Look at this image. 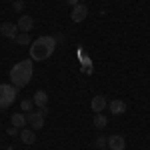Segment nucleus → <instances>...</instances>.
Listing matches in <instances>:
<instances>
[{"mask_svg": "<svg viewBox=\"0 0 150 150\" xmlns=\"http://www.w3.org/2000/svg\"><path fill=\"white\" fill-rule=\"evenodd\" d=\"M56 36H38L34 44L30 46V60H36V62L48 60L56 50Z\"/></svg>", "mask_w": 150, "mask_h": 150, "instance_id": "1", "label": "nucleus"}, {"mask_svg": "<svg viewBox=\"0 0 150 150\" xmlns=\"http://www.w3.org/2000/svg\"><path fill=\"white\" fill-rule=\"evenodd\" d=\"M34 60H22V62H16L10 70V82L16 88H22L28 82L32 80V74H34Z\"/></svg>", "mask_w": 150, "mask_h": 150, "instance_id": "2", "label": "nucleus"}, {"mask_svg": "<svg viewBox=\"0 0 150 150\" xmlns=\"http://www.w3.org/2000/svg\"><path fill=\"white\" fill-rule=\"evenodd\" d=\"M18 88L14 84H0V110L8 108L14 100H16Z\"/></svg>", "mask_w": 150, "mask_h": 150, "instance_id": "3", "label": "nucleus"}, {"mask_svg": "<svg viewBox=\"0 0 150 150\" xmlns=\"http://www.w3.org/2000/svg\"><path fill=\"white\" fill-rule=\"evenodd\" d=\"M26 120H28V124H30V128H32L34 132L44 126V114H42V112H28V114H26Z\"/></svg>", "mask_w": 150, "mask_h": 150, "instance_id": "4", "label": "nucleus"}, {"mask_svg": "<svg viewBox=\"0 0 150 150\" xmlns=\"http://www.w3.org/2000/svg\"><path fill=\"white\" fill-rule=\"evenodd\" d=\"M86 16H88V8H86V4H76L72 12H70V18H72V22H82V20H86Z\"/></svg>", "mask_w": 150, "mask_h": 150, "instance_id": "5", "label": "nucleus"}, {"mask_svg": "<svg viewBox=\"0 0 150 150\" xmlns=\"http://www.w3.org/2000/svg\"><path fill=\"white\" fill-rule=\"evenodd\" d=\"M16 26H18V30H22V32L28 34V32L34 28V18L28 16V14H22V16L18 18V24H16Z\"/></svg>", "mask_w": 150, "mask_h": 150, "instance_id": "6", "label": "nucleus"}, {"mask_svg": "<svg viewBox=\"0 0 150 150\" xmlns=\"http://www.w3.org/2000/svg\"><path fill=\"white\" fill-rule=\"evenodd\" d=\"M0 34L4 36V38H16L18 36V26L16 24H12V22H4L2 26H0Z\"/></svg>", "mask_w": 150, "mask_h": 150, "instance_id": "7", "label": "nucleus"}, {"mask_svg": "<svg viewBox=\"0 0 150 150\" xmlns=\"http://www.w3.org/2000/svg\"><path fill=\"white\" fill-rule=\"evenodd\" d=\"M90 108L94 110V114H98V112H102L104 108H108V102H106V98L102 94H96L92 98V102H90Z\"/></svg>", "mask_w": 150, "mask_h": 150, "instance_id": "8", "label": "nucleus"}, {"mask_svg": "<svg viewBox=\"0 0 150 150\" xmlns=\"http://www.w3.org/2000/svg\"><path fill=\"white\" fill-rule=\"evenodd\" d=\"M108 148L110 150H124L126 148V140H124V136H120V134L110 136V138H108Z\"/></svg>", "mask_w": 150, "mask_h": 150, "instance_id": "9", "label": "nucleus"}, {"mask_svg": "<svg viewBox=\"0 0 150 150\" xmlns=\"http://www.w3.org/2000/svg\"><path fill=\"white\" fill-rule=\"evenodd\" d=\"M20 140H22L24 144H34L36 142V132L32 128H22V130H20Z\"/></svg>", "mask_w": 150, "mask_h": 150, "instance_id": "10", "label": "nucleus"}, {"mask_svg": "<svg viewBox=\"0 0 150 150\" xmlns=\"http://www.w3.org/2000/svg\"><path fill=\"white\" fill-rule=\"evenodd\" d=\"M108 108H110V112L114 116H120V114L126 112V104L122 102V100H112V102L108 104Z\"/></svg>", "mask_w": 150, "mask_h": 150, "instance_id": "11", "label": "nucleus"}, {"mask_svg": "<svg viewBox=\"0 0 150 150\" xmlns=\"http://www.w3.org/2000/svg\"><path fill=\"white\" fill-rule=\"evenodd\" d=\"M10 122H12V126L20 128V130L24 128V124H28V120H26V114H24V112H14L12 118H10Z\"/></svg>", "mask_w": 150, "mask_h": 150, "instance_id": "12", "label": "nucleus"}, {"mask_svg": "<svg viewBox=\"0 0 150 150\" xmlns=\"http://www.w3.org/2000/svg\"><path fill=\"white\" fill-rule=\"evenodd\" d=\"M32 100H34V104L36 106H46V102H48V94H46V90H36L34 92V96H32Z\"/></svg>", "mask_w": 150, "mask_h": 150, "instance_id": "13", "label": "nucleus"}, {"mask_svg": "<svg viewBox=\"0 0 150 150\" xmlns=\"http://www.w3.org/2000/svg\"><path fill=\"white\" fill-rule=\"evenodd\" d=\"M108 124V120H106V116L102 112H98V114H94V126L96 128H104Z\"/></svg>", "mask_w": 150, "mask_h": 150, "instance_id": "14", "label": "nucleus"}, {"mask_svg": "<svg viewBox=\"0 0 150 150\" xmlns=\"http://www.w3.org/2000/svg\"><path fill=\"white\" fill-rule=\"evenodd\" d=\"M14 42L20 44V46H26V44H30V36L26 34V32H22V34H18L16 38H14Z\"/></svg>", "mask_w": 150, "mask_h": 150, "instance_id": "15", "label": "nucleus"}, {"mask_svg": "<svg viewBox=\"0 0 150 150\" xmlns=\"http://www.w3.org/2000/svg\"><path fill=\"white\" fill-rule=\"evenodd\" d=\"M32 106H34V100L32 98H24L22 100V104H20V108H22V112H32Z\"/></svg>", "mask_w": 150, "mask_h": 150, "instance_id": "16", "label": "nucleus"}, {"mask_svg": "<svg viewBox=\"0 0 150 150\" xmlns=\"http://www.w3.org/2000/svg\"><path fill=\"white\" fill-rule=\"evenodd\" d=\"M94 146H96L98 150H104L106 146H108V138H104V136H98V138H96V142H94Z\"/></svg>", "mask_w": 150, "mask_h": 150, "instance_id": "17", "label": "nucleus"}, {"mask_svg": "<svg viewBox=\"0 0 150 150\" xmlns=\"http://www.w3.org/2000/svg\"><path fill=\"white\" fill-rule=\"evenodd\" d=\"M14 10H16V12H22L24 10V0H16V2H14Z\"/></svg>", "mask_w": 150, "mask_h": 150, "instance_id": "18", "label": "nucleus"}, {"mask_svg": "<svg viewBox=\"0 0 150 150\" xmlns=\"http://www.w3.org/2000/svg\"><path fill=\"white\" fill-rule=\"evenodd\" d=\"M18 130H20V128L10 126V128H8V136H16V134H18Z\"/></svg>", "mask_w": 150, "mask_h": 150, "instance_id": "19", "label": "nucleus"}, {"mask_svg": "<svg viewBox=\"0 0 150 150\" xmlns=\"http://www.w3.org/2000/svg\"><path fill=\"white\" fill-rule=\"evenodd\" d=\"M66 2H68V4H70V6H72V8H74L76 4H80V0H66Z\"/></svg>", "mask_w": 150, "mask_h": 150, "instance_id": "20", "label": "nucleus"}, {"mask_svg": "<svg viewBox=\"0 0 150 150\" xmlns=\"http://www.w3.org/2000/svg\"><path fill=\"white\" fill-rule=\"evenodd\" d=\"M80 2H86V0H80Z\"/></svg>", "mask_w": 150, "mask_h": 150, "instance_id": "21", "label": "nucleus"}]
</instances>
